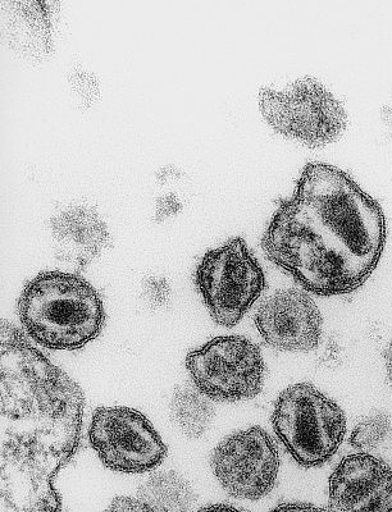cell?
<instances>
[{
  "label": "cell",
  "mask_w": 392,
  "mask_h": 512,
  "mask_svg": "<svg viewBox=\"0 0 392 512\" xmlns=\"http://www.w3.org/2000/svg\"><path fill=\"white\" fill-rule=\"evenodd\" d=\"M0 354L2 512H61L54 479L79 447L84 392L7 320Z\"/></svg>",
  "instance_id": "6da1fadb"
},
{
  "label": "cell",
  "mask_w": 392,
  "mask_h": 512,
  "mask_svg": "<svg viewBox=\"0 0 392 512\" xmlns=\"http://www.w3.org/2000/svg\"><path fill=\"white\" fill-rule=\"evenodd\" d=\"M300 207L367 276L380 262L386 219L380 204L352 177L326 163H309L293 195Z\"/></svg>",
  "instance_id": "7a4b0ae2"
},
{
  "label": "cell",
  "mask_w": 392,
  "mask_h": 512,
  "mask_svg": "<svg viewBox=\"0 0 392 512\" xmlns=\"http://www.w3.org/2000/svg\"><path fill=\"white\" fill-rule=\"evenodd\" d=\"M262 245L273 263L317 295L349 294L368 278L293 198L282 201Z\"/></svg>",
  "instance_id": "3957f363"
},
{
  "label": "cell",
  "mask_w": 392,
  "mask_h": 512,
  "mask_svg": "<svg viewBox=\"0 0 392 512\" xmlns=\"http://www.w3.org/2000/svg\"><path fill=\"white\" fill-rule=\"evenodd\" d=\"M27 335L52 350H77L97 338L104 323L102 299L77 274L45 272L27 283L18 300Z\"/></svg>",
  "instance_id": "277c9868"
},
{
  "label": "cell",
  "mask_w": 392,
  "mask_h": 512,
  "mask_svg": "<svg viewBox=\"0 0 392 512\" xmlns=\"http://www.w3.org/2000/svg\"><path fill=\"white\" fill-rule=\"evenodd\" d=\"M272 422L287 451L308 468L325 464L346 432L344 411L307 383L295 384L282 392Z\"/></svg>",
  "instance_id": "5b68a950"
},
{
  "label": "cell",
  "mask_w": 392,
  "mask_h": 512,
  "mask_svg": "<svg viewBox=\"0 0 392 512\" xmlns=\"http://www.w3.org/2000/svg\"><path fill=\"white\" fill-rule=\"evenodd\" d=\"M259 107L277 132L311 146L332 143L348 125L343 104L312 77L295 81L280 91L262 89Z\"/></svg>",
  "instance_id": "8992f818"
},
{
  "label": "cell",
  "mask_w": 392,
  "mask_h": 512,
  "mask_svg": "<svg viewBox=\"0 0 392 512\" xmlns=\"http://www.w3.org/2000/svg\"><path fill=\"white\" fill-rule=\"evenodd\" d=\"M196 286L214 322L231 328L261 296L266 278L245 241L236 237L203 256L196 269Z\"/></svg>",
  "instance_id": "52a82bcc"
},
{
  "label": "cell",
  "mask_w": 392,
  "mask_h": 512,
  "mask_svg": "<svg viewBox=\"0 0 392 512\" xmlns=\"http://www.w3.org/2000/svg\"><path fill=\"white\" fill-rule=\"evenodd\" d=\"M186 367L195 386L214 401L250 400L262 391V352L245 337L214 338L188 355Z\"/></svg>",
  "instance_id": "ba28073f"
},
{
  "label": "cell",
  "mask_w": 392,
  "mask_h": 512,
  "mask_svg": "<svg viewBox=\"0 0 392 512\" xmlns=\"http://www.w3.org/2000/svg\"><path fill=\"white\" fill-rule=\"evenodd\" d=\"M89 437L103 464L116 472H149L167 454L156 429L134 409L99 408L93 416Z\"/></svg>",
  "instance_id": "9c48e42d"
},
{
  "label": "cell",
  "mask_w": 392,
  "mask_h": 512,
  "mask_svg": "<svg viewBox=\"0 0 392 512\" xmlns=\"http://www.w3.org/2000/svg\"><path fill=\"white\" fill-rule=\"evenodd\" d=\"M212 468L229 495L259 500L275 487L280 457L267 432L253 427L222 441L214 450Z\"/></svg>",
  "instance_id": "30bf717a"
},
{
  "label": "cell",
  "mask_w": 392,
  "mask_h": 512,
  "mask_svg": "<svg viewBox=\"0 0 392 512\" xmlns=\"http://www.w3.org/2000/svg\"><path fill=\"white\" fill-rule=\"evenodd\" d=\"M255 326L268 345L282 351H311L322 336L318 306L300 290H282L259 308Z\"/></svg>",
  "instance_id": "8fae6325"
},
{
  "label": "cell",
  "mask_w": 392,
  "mask_h": 512,
  "mask_svg": "<svg viewBox=\"0 0 392 512\" xmlns=\"http://www.w3.org/2000/svg\"><path fill=\"white\" fill-rule=\"evenodd\" d=\"M328 512H392V472L372 455L345 457L330 479Z\"/></svg>",
  "instance_id": "7c38bea8"
},
{
  "label": "cell",
  "mask_w": 392,
  "mask_h": 512,
  "mask_svg": "<svg viewBox=\"0 0 392 512\" xmlns=\"http://www.w3.org/2000/svg\"><path fill=\"white\" fill-rule=\"evenodd\" d=\"M80 224V208L63 213L53 226L57 254L63 260L85 267L97 258L107 245V231L95 214L84 209Z\"/></svg>",
  "instance_id": "4fadbf2b"
},
{
  "label": "cell",
  "mask_w": 392,
  "mask_h": 512,
  "mask_svg": "<svg viewBox=\"0 0 392 512\" xmlns=\"http://www.w3.org/2000/svg\"><path fill=\"white\" fill-rule=\"evenodd\" d=\"M139 500L152 512H189L195 495L188 480L168 472L150 477L139 488Z\"/></svg>",
  "instance_id": "5bb4252c"
},
{
  "label": "cell",
  "mask_w": 392,
  "mask_h": 512,
  "mask_svg": "<svg viewBox=\"0 0 392 512\" xmlns=\"http://www.w3.org/2000/svg\"><path fill=\"white\" fill-rule=\"evenodd\" d=\"M171 418L185 436L198 438L212 424L214 408L209 397L196 386L177 388L171 401Z\"/></svg>",
  "instance_id": "9a60e30c"
},
{
  "label": "cell",
  "mask_w": 392,
  "mask_h": 512,
  "mask_svg": "<svg viewBox=\"0 0 392 512\" xmlns=\"http://www.w3.org/2000/svg\"><path fill=\"white\" fill-rule=\"evenodd\" d=\"M389 432V416L382 413L371 415L354 429L350 443L358 450H373L385 440Z\"/></svg>",
  "instance_id": "2e32d148"
},
{
  "label": "cell",
  "mask_w": 392,
  "mask_h": 512,
  "mask_svg": "<svg viewBox=\"0 0 392 512\" xmlns=\"http://www.w3.org/2000/svg\"><path fill=\"white\" fill-rule=\"evenodd\" d=\"M106 512H152L143 501L131 497H117Z\"/></svg>",
  "instance_id": "e0dca14e"
},
{
  "label": "cell",
  "mask_w": 392,
  "mask_h": 512,
  "mask_svg": "<svg viewBox=\"0 0 392 512\" xmlns=\"http://www.w3.org/2000/svg\"><path fill=\"white\" fill-rule=\"evenodd\" d=\"M272 512H327L322 509H318L316 506L307 504H284L277 506Z\"/></svg>",
  "instance_id": "ac0fdd59"
},
{
  "label": "cell",
  "mask_w": 392,
  "mask_h": 512,
  "mask_svg": "<svg viewBox=\"0 0 392 512\" xmlns=\"http://www.w3.org/2000/svg\"><path fill=\"white\" fill-rule=\"evenodd\" d=\"M196 512H243L239 509H236L234 506L226 505V504H218L213 506L204 507V509L196 511Z\"/></svg>",
  "instance_id": "d6986e66"
},
{
  "label": "cell",
  "mask_w": 392,
  "mask_h": 512,
  "mask_svg": "<svg viewBox=\"0 0 392 512\" xmlns=\"http://www.w3.org/2000/svg\"><path fill=\"white\" fill-rule=\"evenodd\" d=\"M385 361L387 376H389L390 382L392 384V342L389 346H387V349L385 350Z\"/></svg>",
  "instance_id": "ffe728a7"
}]
</instances>
